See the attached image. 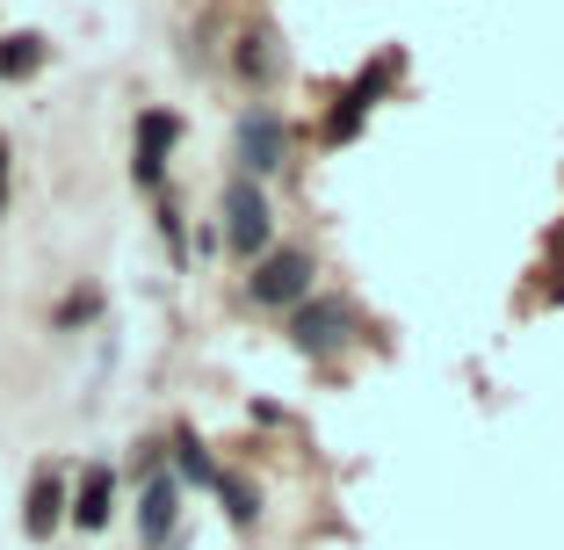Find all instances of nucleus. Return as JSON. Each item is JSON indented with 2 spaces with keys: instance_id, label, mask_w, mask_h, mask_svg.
Segmentation results:
<instances>
[{
  "instance_id": "obj_1",
  "label": "nucleus",
  "mask_w": 564,
  "mask_h": 550,
  "mask_svg": "<svg viewBox=\"0 0 564 550\" xmlns=\"http://www.w3.org/2000/svg\"><path fill=\"white\" fill-rule=\"evenodd\" d=\"M217 217H225V247H232V254H253V261H261L268 239H275V217H268V196H261L253 174H232V182H225Z\"/></svg>"
},
{
  "instance_id": "obj_2",
  "label": "nucleus",
  "mask_w": 564,
  "mask_h": 550,
  "mask_svg": "<svg viewBox=\"0 0 564 550\" xmlns=\"http://www.w3.org/2000/svg\"><path fill=\"white\" fill-rule=\"evenodd\" d=\"M247 290H253V304H290V312H297V304L312 298V254H297V247L261 254L253 276H247Z\"/></svg>"
},
{
  "instance_id": "obj_3",
  "label": "nucleus",
  "mask_w": 564,
  "mask_h": 550,
  "mask_svg": "<svg viewBox=\"0 0 564 550\" xmlns=\"http://www.w3.org/2000/svg\"><path fill=\"white\" fill-rule=\"evenodd\" d=\"M355 312L348 304H333V298H304L297 312H290V348L297 355H333L340 341H348Z\"/></svg>"
},
{
  "instance_id": "obj_4",
  "label": "nucleus",
  "mask_w": 564,
  "mask_h": 550,
  "mask_svg": "<svg viewBox=\"0 0 564 550\" xmlns=\"http://www.w3.org/2000/svg\"><path fill=\"white\" fill-rule=\"evenodd\" d=\"M239 160H247V174H275L290 160V123L275 109H247L239 117Z\"/></svg>"
},
{
  "instance_id": "obj_5",
  "label": "nucleus",
  "mask_w": 564,
  "mask_h": 550,
  "mask_svg": "<svg viewBox=\"0 0 564 550\" xmlns=\"http://www.w3.org/2000/svg\"><path fill=\"white\" fill-rule=\"evenodd\" d=\"M66 515H73V493H66V478L44 464V471L30 478V500H22V536H30V543H44V536L58 529Z\"/></svg>"
},
{
  "instance_id": "obj_6",
  "label": "nucleus",
  "mask_w": 564,
  "mask_h": 550,
  "mask_svg": "<svg viewBox=\"0 0 564 550\" xmlns=\"http://www.w3.org/2000/svg\"><path fill=\"white\" fill-rule=\"evenodd\" d=\"M174 138H182V123L166 117V109H145V117H138V152H131V174L138 182H160V168H166V152H174Z\"/></svg>"
},
{
  "instance_id": "obj_7",
  "label": "nucleus",
  "mask_w": 564,
  "mask_h": 550,
  "mask_svg": "<svg viewBox=\"0 0 564 550\" xmlns=\"http://www.w3.org/2000/svg\"><path fill=\"white\" fill-rule=\"evenodd\" d=\"M174 515H182V485H174V478H152L145 485V507H138V536L160 550L166 529H174Z\"/></svg>"
},
{
  "instance_id": "obj_8",
  "label": "nucleus",
  "mask_w": 564,
  "mask_h": 550,
  "mask_svg": "<svg viewBox=\"0 0 564 550\" xmlns=\"http://www.w3.org/2000/svg\"><path fill=\"white\" fill-rule=\"evenodd\" d=\"M109 500H117V478L95 464L80 478V493H73V521H80V529H109Z\"/></svg>"
},
{
  "instance_id": "obj_9",
  "label": "nucleus",
  "mask_w": 564,
  "mask_h": 550,
  "mask_svg": "<svg viewBox=\"0 0 564 550\" xmlns=\"http://www.w3.org/2000/svg\"><path fill=\"white\" fill-rule=\"evenodd\" d=\"M217 500H225L232 529H253V521H261V493H253V478H239V471H217Z\"/></svg>"
},
{
  "instance_id": "obj_10",
  "label": "nucleus",
  "mask_w": 564,
  "mask_h": 550,
  "mask_svg": "<svg viewBox=\"0 0 564 550\" xmlns=\"http://www.w3.org/2000/svg\"><path fill=\"white\" fill-rule=\"evenodd\" d=\"M36 66H44V36H30V30L0 36V80H30Z\"/></svg>"
},
{
  "instance_id": "obj_11",
  "label": "nucleus",
  "mask_w": 564,
  "mask_h": 550,
  "mask_svg": "<svg viewBox=\"0 0 564 550\" xmlns=\"http://www.w3.org/2000/svg\"><path fill=\"white\" fill-rule=\"evenodd\" d=\"M362 117H369V95H362V87H348V95L333 101V117H326V138H333V145H348V138L362 131Z\"/></svg>"
},
{
  "instance_id": "obj_12",
  "label": "nucleus",
  "mask_w": 564,
  "mask_h": 550,
  "mask_svg": "<svg viewBox=\"0 0 564 550\" xmlns=\"http://www.w3.org/2000/svg\"><path fill=\"white\" fill-rule=\"evenodd\" d=\"M174 450H182V471H188V478H210V485H217V464L203 456V442H196V434H174Z\"/></svg>"
},
{
  "instance_id": "obj_13",
  "label": "nucleus",
  "mask_w": 564,
  "mask_h": 550,
  "mask_svg": "<svg viewBox=\"0 0 564 550\" xmlns=\"http://www.w3.org/2000/svg\"><path fill=\"white\" fill-rule=\"evenodd\" d=\"M268 36H247V44H239V73H247V80H261V73H268Z\"/></svg>"
},
{
  "instance_id": "obj_14",
  "label": "nucleus",
  "mask_w": 564,
  "mask_h": 550,
  "mask_svg": "<svg viewBox=\"0 0 564 550\" xmlns=\"http://www.w3.org/2000/svg\"><path fill=\"white\" fill-rule=\"evenodd\" d=\"M95 304H101V298H95V290H80V298H73V304H66V312H58V326H80V319H95Z\"/></svg>"
},
{
  "instance_id": "obj_15",
  "label": "nucleus",
  "mask_w": 564,
  "mask_h": 550,
  "mask_svg": "<svg viewBox=\"0 0 564 550\" xmlns=\"http://www.w3.org/2000/svg\"><path fill=\"white\" fill-rule=\"evenodd\" d=\"M0 203H8V145H0Z\"/></svg>"
}]
</instances>
